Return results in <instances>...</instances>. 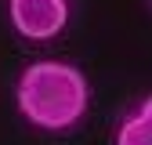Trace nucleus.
<instances>
[{
  "instance_id": "obj_2",
  "label": "nucleus",
  "mask_w": 152,
  "mask_h": 145,
  "mask_svg": "<svg viewBox=\"0 0 152 145\" xmlns=\"http://www.w3.org/2000/svg\"><path fill=\"white\" fill-rule=\"evenodd\" d=\"M7 18L18 36L33 44L54 40L69 22V0H7Z\"/></svg>"
},
{
  "instance_id": "obj_1",
  "label": "nucleus",
  "mask_w": 152,
  "mask_h": 145,
  "mask_svg": "<svg viewBox=\"0 0 152 145\" xmlns=\"http://www.w3.org/2000/svg\"><path fill=\"white\" fill-rule=\"evenodd\" d=\"M15 102L26 123L47 134H65L87 116L91 83L72 62L40 58L18 72Z\"/></svg>"
},
{
  "instance_id": "obj_3",
  "label": "nucleus",
  "mask_w": 152,
  "mask_h": 145,
  "mask_svg": "<svg viewBox=\"0 0 152 145\" xmlns=\"http://www.w3.org/2000/svg\"><path fill=\"white\" fill-rule=\"evenodd\" d=\"M116 145H152V94L141 98V105L120 120Z\"/></svg>"
}]
</instances>
